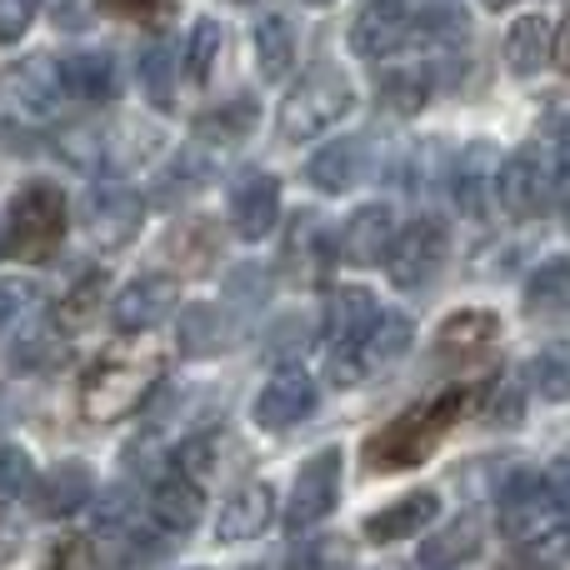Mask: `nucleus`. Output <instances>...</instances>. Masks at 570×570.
<instances>
[{"label": "nucleus", "mask_w": 570, "mask_h": 570, "mask_svg": "<svg viewBox=\"0 0 570 570\" xmlns=\"http://www.w3.org/2000/svg\"><path fill=\"white\" fill-rule=\"evenodd\" d=\"M546 150H551V160L561 166V176L570 180V116H556V120H546V140H541Z\"/></svg>", "instance_id": "49"}, {"label": "nucleus", "mask_w": 570, "mask_h": 570, "mask_svg": "<svg viewBox=\"0 0 570 570\" xmlns=\"http://www.w3.org/2000/svg\"><path fill=\"white\" fill-rule=\"evenodd\" d=\"M6 250H10V236H6V226H0V256H6Z\"/></svg>", "instance_id": "55"}, {"label": "nucleus", "mask_w": 570, "mask_h": 570, "mask_svg": "<svg viewBox=\"0 0 570 570\" xmlns=\"http://www.w3.org/2000/svg\"><path fill=\"white\" fill-rule=\"evenodd\" d=\"M66 216H70L66 190L50 186V180H26L6 210L10 256L30 261V266L50 261L60 250V240H66Z\"/></svg>", "instance_id": "4"}, {"label": "nucleus", "mask_w": 570, "mask_h": 570, "mask_svg": "<svg viewBox=\"0 0 570 570\" xmlns=\"http://www.w3.org/2000/svg\"><path fill=\"white\" fill-rule=\"evenodd\" d=\"M216 50H220V26L210 16H200L190 26V40H186V56H180V76L190 86H206L210 80V66H216Z\"/></svg>", "instance_id": "39"}, {"label": "nucleus", "mask_w": 570, "mask_h": 570, "mask_svg": "<svg viewBox=\"0 0 570 570\" xmlns=\"http://www.w3.org/2000/svg\"><path fill=\"white\" fill-rule=\"evenodd\" d=\"M570 311V256H551L525 281V315H566Z\"/></svg>", "instance_id": "32"}, {"label": "nucleus", "mask_w": 570, "mask_h": 570, "mask_svg": "<svg viewBox=\"0 0 570 570\" xmlns=\"http://www.w3.org/2000/svg\"><path fill=\"white\" fill-rule=\"evenodd\" d=\"M0 96H6V106L16 110V116H26V120H50V116L60 110V100H66V86H60V66H50V56L20 60V66L6 70V80H0Z\"/></svg>", "instance_id": "12"}, {"label": "nucleus", "mask_w": 570, "mask_h": 570, "mask_svg": "<svg viewBox=\"0 0 570 570\" xmlns=\"http://www.w3.org/2000/svg\"><path fill=\"white\" fill-rule=\"evenodd\" d=\"M176 46H170L166 36H156L146 50H140V86H146L150 106L156 110H176Z\"/></svg>", "instance_id": "34"}, {"label": "nucleus", "mask_w": 570, "mask_h": 570, "mask_svg": "<svg viewBox=\"0 0 570 570\" xmlns=\"http://www.w3.org/2000/svg\"><path fill=\"white\" fill-rule=\"evenodd\" d=\"M240 6H246V0H240Z\"/></svg>", "instance_id": "57"}, {"label": "nucleus", "mask_w": 570, "mask_h": 570, "mask_svg": "<svg viewBox=\"0 0 570 570\" xmlns=\"http://www.w3.org/2000/svg\"><path fill=\"white\" fill-rule=\"evenodd\" d=\"M30 485H36V465H30V455L20 451V445H0V505L30 495Z\"/></svg>", "instance_id": "40"}, {"label": "nucleus", "mask_w": 570, "mask_h": 570, "mask_svg": "<svg viewBox=\"0 0 570 570\" xmlns=\"http://www.w3.org/2000/svg\"><path fill=\"white\" fill-rule=\"evenodd\" d=\"M546 475H551V485H556V491H561V501L570 505V451L556 455V461H551V471H546Z\"/></svg>", "instance_id": "50"}, {"label": "nucleus", "mask_w": 570, "mask_h": 570, "mask_svg": "<svg viewBox=\"0 0 570 570\" xmlns=\"http://www.w3.org/2000/svg\"><path fill=\"white\" fill-rule=\"evenodd\" d=\"M56 26H86V0H56Z\"/></svg>", "instance_id": "51"}, {"label": "nucleus", "mask_w": 570, "mask_h": 570, "mask_svg": "<svg viewBox=\"0 0 570 570\" xmlns=\"http://www.w3.org/2000/svg\"><path fill=\"white\" fill-rule=\"evenodd\" d=\"M180 301V285L176 276H136L126 291L110 301V325L120 335H140V331H156Z\"/></svg>", "instance_id": "14"}, {"label": "nucleus", "mask_w": 570, "mask_h": 570, "mask_svg": "<svg viewBox=\"0 0 570 570\" xmlns=\"http://www.w3.org/2000/svg\"><path fill=\"white\" fill-rule=\"evenodd\" d=\"M435 80L425 66H395V70H381V86H375V96H381L385 110H395V116H415V110L431 100Z\"/></svg>", "instance_id": "33"}, {"label": "nucleus", "mask_w": 570, "mask_h": 570, "mask_svg": "<svg viewBox=\"0 0 570 570\" xmlns=\"http://www.w3.org/2000/svg\"><path fill=\"white\" fill-rule=\"evenodd\" d=\"M160 355L146 351H120V355H100L86 375H80V415L90 425H120L136 411H146L150 395L160 385Z\"/></svg>", "instance_id": "2"}, {"label": "nucleus", "mask_w": 570, "mask_h": 570, "mask_svg": "<svg viewBox=\"0 0 570 570\" xmlns=\"http://www.w3.org/2000/svg\"><path fill=\"white\" fill-rule=\"evenodd\" d=\"M495 190H501V206L511 210L515 220H541L546 210L570 190V180L561 176V166L551 160V150L541 140L521 146L495 176Z\"/></svg>", "instance_id": "7"}, {"label": "nucleus", "mask_w": 570, "mask_h": 570, "mask_svg": "<svg viewBox=\"0 0 570 570\" xmlns=\"http://www.w3.org/2000/svg\"><path fill=\"white\" fill-rule=\"evenodd\" d=\"M305 6H331V0H305Z\"/></svg>", "instance_id": "56"}, {"label": "nucleus", "mask_w": 570, "mask_h": 570, "mask_svg": "<svg viewBox=\"0 0 570 570\" xmlns=\"http://www.w3.org/2000/svg\"><path fill=\"white\" fill-rule=\"evenodd\" d=\"M411 335H415L411 315L381 311L361 335H351L345 345H335V351L325 355V381L331 385H361L365 375H375L381 365H391L395 355L411 351Z\"/></svg>", "instance_id": "6"}, {"label": "nucleus", "mask_w": 570, "mask_h": 570, "mask_svg": "<svg viewBox=\"0 0 570 570\" xmlns=\"http://www.w3.org/2000/svg\"><path fill=\"white\" fill-rule=\"evenodd\" d=\"M521 551L531 556V561L551 566V570H556V566H566V561H570V521H566V525H556L551 535H541L535 546H521Z\"/></svg>", "instance_id": "47"}, {"label": "nucleus", "mask_w": 570, "mask_h": 570, "mask_svg": "<svg viewBox=\"0 0 570 570\" xmlns=\"http://www.w3.org/2000/svg\"><path fill=\"white\" fill-rule=\"evenodd\" d=\"M140 220H146V196L120 180H100L86 196V230L100 250H120L136 240Z\"/></svg>", "instance_id": "11"}, {"label": "nucleus", "mask_w": 570, "mask_h": 570, "mask_svg": "<svg viewBox=\"0 0 570 570\" xmlns=\"http://www.w3.org/2000/svg\"><path fill=\"white\" fill-rule=\"evenodd\" d=\"M100 311H110V305H106V276H100V271H86V276L70 285L66 295H60L56 321L66 325V331H86V325L96 321Z\"/></svg>", "instance_id": "36"}, {"label": "nucleus", "mask_w": 570, "mask_h": 570, "mask_svg": "<svg viewBox=\"0 0 570 570\" xmlns=\"http://www.w3.org/2000/svg\"><path fill=\"white\" fill-rule=\"evenodd\" d=\"M50 570H106V561H100V551L86 535H66L56 546V556H50Z\"/></svg>", "instance_id": "44"}, {"label": "nucleus", "mask_w": 570, "mask_h": 570, "mask_svg": "<svg viewBox=\"0 0 570 570\" xmlns=\"http://www.w3.org/2000/svg\"><path fill=\"white\" fill-rule=\"evenodd\" d=\"M30 305H36V285L30 281H0V331H10Z\"/></svg>", "instance_id": "46"}, {"label": "nucleus", "mask_w": 570, "mask_h": 570, "mask_svg": "<svg viewBox=\"0 0 570 570\" xmlns=\"http://www.w3.org/2000/svg\"><path fill=\"white\" fill-rule=\"evenodd\" d=\"M200 511H206V495H200V485L180 471L160 475L156 491H150V501H146V515L166 535H190L200 525Z\"/></svg>", "instance_id": "19"}, {"label": "nucleus", "mask_w": 570, "mask_h": 570, "mask_svg": "<svg viewBox=\"0 0 570 570\" xmlns=\"http://www.w3.org/2000/svg\"><path fill=\"white\" fill-rule=\"evenodd\" d=\"M60 86H66V96L80 100V106H106L120 90L116 60L100 56V50H76V56L60 60Z\"/></svg>", "instance_id": "24"}, {"label": "nucleus", "mask_w": 570, "mask_h": 570, "mask_svg": "<svg viewBox=\"0 0 570 570\" xmlns=\"http://www.w3.org/2000/svg\"><path fill=\"white\" fill-rule=\"evenodd\" d=\"M250 570H256V566H250Z\"/></svg>", "instance_id": "58"}, {"label": "nucleus", "mask_w": 570, "mask_h": 570, "mask_svg": "<svg viewBox=\"0 0 570 570\" xmlns=\"http://www.w3.org/2000/svg\"><path fill=\"white\" fill-rule=\"evenodd\" d=\"M256 60H261V76L266 80H285L295 66V30L276 10L256 26Z\"/></svg>", "instance_id": "35"}, {"label": "nucleus", "mask_w": 570, "mask_h": 570, "mask_svg": "<svg viewBox=\"0 0 570 570\" xmlns=\"http://www.w3.org/2000/svg\"><path fill=\"white\" fill-rule=\"evenodd\" d=\"M261 120V106L250 96H236V106H216L210 116H200V136L216 140V146H236V140H246L250 130H256Z\"/></svg>", "instance_id": "37"}, {"label": "nucleus", "mask_w": 570, "mask_h": 570, "mask_svg": "<svg viewBox=\"0 0 570 570\" xmlns=\"http://www.w3.org/2000/svg\"><path fill=\"white\" fill-rule=\"evenodd\" d=\"M491 385L495 381H485V385L455 381V385H445V391H431L415 405H405L395 421H385L381 431L365 441V451H361L365 471L391 475V471H415V465H425L431 451L465 421V415L481 411V401L491 395Z\"/></svg>", "instance_id": "1"}, {"label": "nucleus", "mask_w": 570, "mask_h": 570, "mask_svg": "<svg viewBox=\"0 0 570 570\" xmlns=\"http://www.w3.org/2000/svg\"><path fill=\"white\" fill-rule=\"evenodd\" d=\"M226 210H230V230L240 240H266L281 220V180L266 176V170H250V176H240L230 186Z\"/></svg>", "instance_id": "15"}, {"label": "nucleus", "mask_w": 570, "mask_h": 570, "mask_svg": "<svg viewBox=\"0 0 570 570\" xmlns=\"http://www.w3.org/2000/svg\"><path fill=\"white\" fill-rule=\"evenodd\" d=\"M415 30V6L411 0H371L361 16L351 20V50L361 60H385L401 50Z\"/></svg>", "instance_id": "13"}, {"label": "nucleus", "mask_w": 570, "mask_h": 570, "mask_svg": "<svg viewBox=\"0 0 570 570\" xmlns=\"http://www.w3.org/2000/svg\"><path fill=\"white\" fill-rule=\"evenodd\" d=\"M435 515H441V495L435 491H405L401 501H391L375 515H365V541H375V546L411 541V535H421Z\"/></svg>", "instance_id": "20"}, {"label": "nucleus", "mask_w": 570, "mask_h": 570, "mask_svg": "<svg viewBox=\"0 0 570 570\" xmlns=\"http://www.w3.org/2000/svg\"><path fill=\"white\" fill-rule=\"evenodd\" d=\"M491 166H495V150L485 146V140H475V146L461 150V160H455V170H451L455 206L471 220H485V210H491Z\"/></svg>", "instance_id": "27"}, {"label": "nucleus", "mask_w": 570, "mask_h": 570, "mask_svg": "<svg viewBox=\"0 0 570 570\" xmlns=\"http://www.w3.org/2000/svg\"><path fill=\"white\" fill-rule=\"evenodd\" d=\"M271 521H276V491H271L266 481H246L230 491L226 511H220L216 521V535L220 541H256V535L271 531Z\"/></svg>", "instance_id": "21"}, {"label": "nucleus", "mask_w": 570, "mask_h": 570, "mask_svg": "<svg viewBox=\"0 0 570 570\" xmlns=\"http://www.w3.org/2000/svg\"><path fill=\"white\" fill-rule=\"evenodd\" d=\"M445 250H451V230L435 216H415L411 226L395 230L391 256H385V276H391V285H401V291H421L445 266Z\"/></svg>", "instance_id": "9"}, {"label": "nucleus", "mask_w": 570, "mask_h": 570, "mask_svg": "<svg viewBox=\"0 0 570 570\" xmlns=\"http://www.w3.org/2000/svg\"><path fill=\"white\" fill-rule=\"evenodd\" d=\"M351 110H355L351 80H345L341 70L321 66V70H311L305 80H295L291 96L281 100V116H276L281 140H291V146H305V140L325 136L331 126H341Z\"/></svg>", "instance_id": "5"}, {"label": "nucleus", "mask_w": 570, "mask_h": 570, "mask_svg": "<svg viewBox=\"0 0 570 570\" xmlns=\"http://www.w3.org/2000/svg\"><path fill=\"white\" fill-rule=\"evenodd\" d=\"M10 546H16V541H10V531H6V525H0V561H6V556H10Z\"/></svg>", "instance_id": "53"}, {"label": "nucleus", "mask_w": 570, "mask_h": 570, "mask_svg": "<svg viewBox=\"0 0 570 570\" xmlns=\"http://www.w3.org/2000/svg\"><path fill=\"white\" fill-rule=\"evenodd\" d=\"M551 56H556L551 20L546 16L511 20V30H505V66H511V76H541Z\"/></svg>", "instance_id": "29"}, {"label": "nucleus", "mask_w": 570, "mask_h": 570, "mask_svg": "<svg viewBox=\"0 0 570 570\" xmlns=\"http://www.w3.org/2000/svg\"><path fill=\"white\" fill-rule=\"evenodd\" d=\"M335 501H341V451L325 445V451L311 455V461L301 465V475H295L291 501H285V531L305 535L311 525H321L325 515L335 511Z\"/></svg>", "instance_id": "10"}, {"label": "nucleus", "mask_w": 570, "mask_h": 570, "mask_svg": "<svg viewBox=\"0 0 570 570\" xmlns=\"http://www.w3.org/2000/svg\"><path fill=\"white\" fill-rule=\"evenodd\" d=\"M325 266H331V230L321 226V216L301 210V216L291 220L285 246H281V271H291L295 285H311V281L325 276Z\"/></svg>", "instance_id": "22"}, {"label": "nucleus", "mask_w": 570, "mask_h": 570, "mask_svg": "<svg viewBox=\"0 0 570 570\" xmlns=\"http://www.w3.org/2000/svg\"><path fill=\"white\" fill-rule=\"evenodd\" d=\"M485 401H491V411H485V421L491 425H511V421H521L525 415V395H521V381H515V375L511 381H495Z\"/></svg>", "instance_id": "43"}, {"label": "nucleus", "mask_w": 570, "mask_h": 570, "mask_svg": "<svg viewBox=\"0 0 570 570\" xmlns=\"http://www.w3.org/2000/svg\"><path fill=\"white\" fill-rule=\"evenodd\" d=\"M230 335H236V325L220 305H190L180 315V351L186 355H220L230 345Z\"/></svg>", "instance_id": "31"}, {"label": "nucleus", "mask_w": 570, "mask_h": 570, "mask_svg": "<svg viewBox=\"0 0 570 570\" xmlns=\"http://www.w3.org/2000/svg\"><path fill=\"white\" fill-rule=\"evenodd\" d=\"M365 156H371L365 140H331V146H321L305 160V180L315 190H325V196H341L365 176Z\"/></svg>", "instance_id": "25"}, {"label": "nucleus", "mask_w": 570, "mask_h": 570, "mask_svg": "<svg viewBox=\"0 0 570 570\" xmlns=\"http://www.w3.org/2000/svg\"><path fill=\"white\" fill-rule=\"evenodd\" d=\"M461 36H465V20L455 16V10L435 6V10H425V16H421V40H425V46H431V50L461 46Z\"/></svg>", "instance_id": "42"}, {"label": "nucleus", "mask_w": 570, "mask_h": 570, "mask_svg": "<svg viewBox=\"0 0 570 570\" xmlns=\"http://www.w3.org/2000/svg\"><path fill=\"white\" fill-rule=\"evenodd\" d=\"M60 146H66V160H76L80 170H96V176H126V170H136V166L150 160L156 130L136 126V120H116V126L70 130Z\"/></svg>", "instance_id": "8"}, {"label": "nucleus", "mask_w": 570, "mask_h": 570, "mask_svg": "<svg viewBox=\"0 0 570 570\" xmlns=\"http://www.w3.org/2000/svg\"><path fill=\"white\" fill-rule=\"evenodd\" d=\"M495 521H501V535L511 546H535L541 535H551L556 525L570 521V505L561 501V491L551 485L546 471L515 465L495 485Z\"/></svg>", "instance_id": "3"}, {"label": "nucleus", "mask_w": 570, "mask_h": 570, "mask_svg": "<svg viewBox=\"0 0 570 570\" xmlns=\"http://www.w3.org/2000/svg\"><path fill=\"white\" fill-rule=\"evenodd\" d=\"M495 341H501V315L495 311H451L435 331V351H441L445 365L481 361Z\"/></svg>", "instance_id": "18"}, {"label": "nucleus", "mask_w": 570, "mask_h": 570, "mask_svg": "<svg viewBox=\"0 0 570 570\" xmlns=\"http://www.w3.org/2000/svg\"><path fill=\"white\" fill-rule=\"evenodd\" d=\"M381 315V305H375V295L365 291V285H335L331 301H325V351H335V345H345L351 335H361L365 325Z\"/></svg>", "instance_id": "26"}, {"label": "nucleus", "mask_w": 570, "mask_h": 570, "mask_svg": "<svg viewBox=\"0 0 570 570\" xmlns=\"http://www.w3.org/2000/svg\"><path fill=\"white\" fill-rule=\"evenodd\" d=\"M531 385H535V395H546V401H556V405L570 401V341H556L535 355Z\"/></svg>", "instance_id": "38"}, {"label": "nucleus", "mask_w": 570, "mask_h": 570, "mask_svg": "<svg viewBox=\"0 0 570 570\" xmlns=\"http://www.w3.org/2000/svg\"><path fill=\"white\" fill-rule=\"evenodd\" d=\"M100 6L120 20H136V26H160V20H170L176 0H100Z\"/></svg>", "instance_id": "45"}, {"label": "nucleus", "mask_w": 570, "mask_h": 570, "mask_svg": "<svg viewBox=\"0 0 570 570\" xmlns=\"http://www.w3.org/2000/svg\"><path fill=\"white\" fill-rule=\"evenodd\" d=\"M40 0H0V40H20L30 30V20H36Z\"/></svg>", "instance_id": "48"}, {"label": "nucleus", "mask_w": 570, "mask_h": 570, "mask_svg": "<svg viewBox=\"0 0 570 570\" xmlns=\"http://www.w3.org/2000/svg\"><path fill=\"white\" fill-rule=\"evenodd\" d=\"M60 351H66V325L56 321V315H36V321L26 325V331L10 341V371H46V365L60 361Z\"/></svg>", "instance_id": "30"}, {"label": "nucleus", "mask_w": 570, "mask_h": 570, "mask_svg": "<svg viewBox=\"0 0 570 570\" xmlns=\"http://www.w3.org/2000/svg\"><path fill=\"white\" fill-rule=\"evenodd\" d=\"M90 491H96V475H90L86 461H60L50 471L36 475L30 485V505H36L40 521H66V515L86 511Z\"/></svg>", "instance_id": "17"}, {"label": "nucleus", "mask_w": 570, "mask_h": 570, "mask_svg": "<svg viewBox=\"0 0 570 570\" xmlns=\"http://www.w3.org/2000/svg\"><path fill=\"white\" fill-rule=\"evenodd\" d=\"M351 561V551H345V541H335V535H325V541H311V546H295L285 570H341Z\"/></svg>", "instance_id": "41"}, {"label": "nucleus", "mask_w": 570, "mask_h": 570, "mask_svg": "<svg viewBox=\"0 0 570 570\" xmlns=\"http://www.w3.org/2000/svg\"><path fill=\"white\" fill-rule=\"evenodd\" d=\"M315 411V381L305 371H276L266 385H261L256 405H250V421L261 431H291L305 415Z\"/></svg>", "instance_id": "16"}, {"label": "nucleus", "mask_w": 570, "mask_h": 570, "mask_svg": "<svg viewBox=\"0 0 570 570\" xmlns=\"http://www.w3.org/2000/svg\"><path fill=\"white\" fill-rule=\"evenodd\" d=\"M556 70H566L570 76V10L561 20V30H556Z\"/></svg>", "instance_id": "52"}, {"label": "nucleus", "mask_w": 570, "mask_h": 570, "mask_svg": "<svg viewBox=\"0 0 570 570\" xmlns=\"http://www.w3.org/2000/svg\"><path fill=\"white\" fill-rule=\"evenodd\" d=\"M481 541H485L481 515L465 511V515H455L445 531H435L431 541L421 546V566L425 570H455V566H465V561L481 556Z\"/></svg>", "instance_id": "28"}, {"label": "nucleus", "mask_w": 570, "mask_h": 570, "mask_svg": "<svg viewBox=\"0 0 570 570\" xmlns=\"http://www.w3.org/2000/svg\"><path fill=\"white\" fill-rule=\"evenodd\" d=\"M395 240V216L391 206H361L351 220L341 226V256L351 266H385Z\"/></svg>", "instance_id": "23"}, {"label": "nucleus", "mask_w": 570, "mask_h": 570, "mask_svg": "<svg viewBox=\"0 0 570 570\" xmlns=\"http://www.w3.org/2000/svg\"><path fill=\"white\" fill-rule=\"evenodd\" d=\"M481 6H485V10H511L515 0H481Z\"/></svg>", "instance_id": "54"}]
</instances>
